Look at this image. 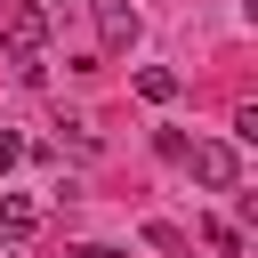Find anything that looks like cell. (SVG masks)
I'll use <instances>...</instances> for the list:
<instances>
[{
  "mask_svg": "<svg viewBox=\"0 0 258 258\" xmlns=\"http://www.w3.org/2000/svg\"><path fill=\"white\" fill-rule=\"evenodd\" d=\"M0 40H8V56H16L24 73H40V48H48V8L16 0V8H8V24H0Z\"/></svg>",
  "mask_w": 258,
  "mask_h": 258,
  "instance_id": "obj_1",
  "label": "cell"
},
{
  "mask_svg": "<svg viewBox=\"0 0 258 258\" xmlns=\"http://www.w3.org/2000/svg\"><path fill=\"white\" fill-rule=\"evenodd\" d=\"M185 169H194V185H210V194H234V185H242V153H234L226 137L185 145Z\"/></svg>",
  "mask_w": 258,
  "mask_h": 258,
  "instance_id": "obj_2",
  "label": "cell"
},
{
  "mask_svg": "<svg viewBox=\"0 0 258 258\" xmlns=\"http://www.w3.org/2000/svg\"><path fill=\"white\" fill-rule=\"evenodd\" d=\"M97 40H105V48H129V40H137V8H129V0H97Z\"/></svg>",
  "mask_w": 258,
  "mask_h": 258,
  "instance_id": "obj_3",
  "label": "cell"
},
{
  "mask_svg": "<svg viewBox=\"0 0 258 258\" xmlns=\"http://www.w3.org/2000/svg\"><path fill=\"white\" fill-rule=\"evenodd\" d=\"M202 250L210 258H242V226L234 218H202Z\"/></svg>",
  "mask_w": 258,
  "mask_h": 258,
  "instance_id": "obj_4",
  "label": "cell"
},
{
  "mask_svg": "<svg viewBox=\"0 0 258 258\" xmlns=\"http://www.w3.org/2000/svg\"><path fill=\"white\" fill-rule=\"evenodd\" d=\"M32 226H40V210H32L24 194H0V234H8V242H24Z\"/></svg>",
  "mask_w": 258,
  "mask_h": 258,
  "instance_id": "obj_5",
  "label": "cell"
},
{
  "mask_svg": "<svg viewBox=\"0 0 258 258\" xmlns=\"http://www.w3.org/2000/svg\"><path fill=\"white\" fill-rule=\"evenodd\" d=\"M137 97H145V105H169V97H177V73H169V64H137Z\"/></svg>",
  "mask_w": 258,
  "mask_h": 258,
  "instance_id": "obj_6",
  "label": "cell"
},
{
  "mask_svg": "<svg viewBox=\"0 0 258 258\" xmlns=\"http://www.w3.org/2000/svg\"><path fill=\"white\" fill-rule=\"evenodd\" d=\"M145 242H153V250H161V258H185V234H177V226H161V218H153V226H145Z\"/></svg>",
  "mask_w": 258,
  "mask_h": 258,
  "instance_id": "obj_7",
  "label": "cell"
},
{
  "mask_svg": "<svg viewBox=\"0 0 258 258\" xmlns=\"http://www.w3.org/2000/svg\"><path fill=\"white\" fill-rule=\"evenodd\" d=\"M153 153L161 161H185V129H153Z\"/></svg>",
  "mask_w": 258,
  "mask_h": 258,
  "instance_id": "obj_8",
  "label": "cell"
},
{
  "mask_svg": "<svg viewBox=\"0 0 258 258\" xmlns=\"http://www.w3.org/2000/svg\"><path fill=\"white\" fill-rule=\"evenodd\" d=\"M16 161H24V137H16V129H0V169H16Z\"/></svg>",
  "mask_w": 258,
  "mask_h": 258,
  "instance_id": "obj_9",
  "label": "cell"
},
{
  "mask_svg": "<svg viewBox=\"0 0 258 258\" xmlns=\"http://www.w3.org/2000/svg\"><path fill=\"white\" fill-rule=\"evenodd\" d=\"M73 258H121V250H113V242H81Z\"/></svg>",
  "mask_w": 258,
  "mask_h": 258,
  "instance_id": "obj_10",
  "label": "cell"
},
{
  "mask_svg": "<svg viewBox=\"0 0 258 258\" xmlns=\"http://www.w3.org/2000/svg\"><path fill=\"white\" fill-rule=\"evenodd\" d=\"M32 8H64V0H32Z\"/></svg>",
  "mask_w": 258,
  "mask_h": 258,
  "instance_id": "obj_11",
  "label": "cell"
}]
</instances>
